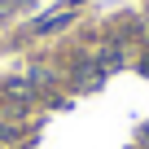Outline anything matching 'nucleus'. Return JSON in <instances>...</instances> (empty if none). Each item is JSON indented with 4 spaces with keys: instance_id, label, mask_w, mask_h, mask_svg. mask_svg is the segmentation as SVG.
I'll return each mask as SVG.
<instances>
[{
    "instance_id": "f257e3e1",
    "label": "nucleus",
    "mask_w": 149,
    "mask_h": 149,
    "mask_svg": "<svg viewBox=\"0 0 149 149\" xmlns=\"http://www.w3.org/2000/svg\"><path fill=\"white\" fill-rule=\"evenodd\" d=\"M101 79H105V74H101V66H97V57H92V53H88V57H79V61L70 66V84H74V88H97Z\"/></svg>"
},
{
    "instance_id": "f03ea898",
    "label": "nucleus",
    "mask_w": 149,
    "mask_h": 149,
    "mask_svg": "<svg viewBox=\"0 0 149 149\" xmlns=\"http://www.w3.org/2000/svg\"><path fill=\"white\" fill-rule=\"evenodd\" d=\"M0 97H5L9 105H18V110H26V105L35 101V84H31V79H5Z\"/></svg>"
},
{
    "instance_id": "7ed1b4c3",
    "label": "nucleus",
    "mask_w": 149,
    "mask_h": 149,
    "mask_svg": "<svg viewBox=\"0 0 149 149\" xmlns=\"http://www.w3.org/2000/svg\"><path fill=\"white\" fill-rule=\"evenodd\" d=\"M13 140H18V127H13V123H5V118H0V149H9Z\"/></svg>"
}]
</instances>
